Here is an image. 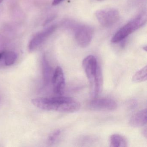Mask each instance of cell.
<instances>
[{
  "label": "cell",
  "mask_w": 147,
  "mask_h": 147,
  "mask_svg": "<svg viewBox=\"0 0 147 147\" xmlns=\"http://www.w3.org/2000/svg\"><path fill=\"white\" fill-rule=\"evenodd\" d=\"M31 101L35 106L42 110L66 113L76 112L81 107L80 104L74 99L61 96L36 98Z\"/></svg>",
  "instance_id": "obj_1"
},
{
  "label": "cell",
  "mask_w": 147,
  "mask_h": 147,
  "mask_svg": "<svg viewBox=\"0 0 147 147\" xmlns=\"http://www.w3.org/2000/svg\"><path fill=\"white\" fill-rule=\"evenodd\" d=\"M146 22V17L142 14L128 22L117 31L111 38V42L118 43L123 40L133 32L142 27Z\"/></svg>",
  "instance_id": "obj_2"
},
{
  "label": "cell",
  "mask_w": 147,
  "mask_h": 147,
  "mask_svg": "<svg viewBox=\"0 0 147 147\" xmlns=\"http://www.w3.org/2000/svg\"><path fill=\"white\" fill-rule=\"evenodd\" d=\"M99 23L105 27H109L117 23L119 19V13L115 8L98 10L95 13Z\"/></svg>",
  "instance_id": "obj_3"
},
{
  "label": "cell",
  "mask_w": 147,
  "mask_h": 147,
  "mask_svg": "<svg viewBox=\"0 0 147 147\" xmlns=\"http://www.w3.org/2000/svg\"><path fill=\"white\" fill-rule=\"evenodd\" d=\"M82 66L92 87L96 80L100 68L96 57L92 55L88 56L83 60Z\"/></svg>",
  "instance_id": "obj_4"
},
{
  "label": "cell",
  "mask_w": 147,
  "mask_h": 147,
  "mask_svg": "<svg viewBox=\"0 0 147 147\" xmlns=\"http://www.w3.org/2000/svg\"><path fill=\"white\" fill-rule=\"evenodd\" d=\"M93 33V30L90 26L86 25L80 26L75 32L76 42L81 48L88 47L92 41Z\"/></svg>",
  "instance_id": "obj_5"
},
{
  "label": "cell",
  "mask_w": 147,
  "mask_h": 147,
  "mask_svg": "<svg viewBox=\"0 0 147 147\" xmlns=\"http://www.w3.org/2000/svg\"><path fill=\"white\" fill-rule=\"evenodd\" d=\"M89 106L91 109L94 111H109L116 110L117 105L112 99L102 98L94 99L90 102Z\"/></svg>",
  "instance_id": "obj_6"
},
{
  "label": "cell",
  "mask_w": 147,
  "mask_h": 147,
  "mask_svg": "<svg viewBox=\"0 0 147 147\" xmlns=\"http://www.w3.org/2000/svg\"><path fill=\"white\" fill-rule=\"evenodd\" d=\"M56 29V26H51L35 35L29 43L28 47L29 51L32 52L38 48L51 34L55 32Z\"/></svg>",
  "instance_id": "obj_7"
},
{
  "label": "cell",
  "mask_w": 147,
  "mask_h": 147,
  "mask_svg": "<svg viewBox=\"0 0 147 147\" xmlns=\"http://www.w3.org/2000/svg\"><path fill=\"white\" fill-rule=\"evenodd\" d=\"M51 82L54 92L58 95H61L65 88V80L63 70L61 67H57L54 71Z\"/></svg>",
  "instance_id": "obj_8"
},
{
  "label": "cell",
  "mask_w": 147,
  "mask_h": 147,
  "mask_svg": "<svg viewBox=\"0 0 147 147\" xmlns=\"http://www.w3.org/2000/svg\"><path fill=\"white\" fill-rule=\"evenodd\" d=\"M147 123V109L141 110L135 113L130 119V126L138 127L144 126Z\"/></svg>",
  "instance_id": "obj_9"
},
{
  "label": "cell",
  "mask_w": 147,
  "mask_h": 147,
  "mask_svg": "<svg viewBox=\"0 0 147 147\" xmlns=\"http://www.w3.org/2000/svg\"><path fill=\"white\" fill-rule=\"evenodd\" d=\"M42 67L44 80L45 84H48L51 82L54 72L50 65L46 56L44 55L42 58Z\"/></svg>",
  "instance_id": "obj_10"
},
{
  "label": "cell",
  "mask_w": 147,
  "mask_h": 147,
  "mask_svg": "<svg viewBox=\"0 0 147 147\" xmlns=\"http://www.w3.org/2000/svg\"><path fill=\"white\" fill-rule=\"evenodd\" d=\"M110 146L111 147H127V141L125 138L119 134H113L110 137Z\"/></svg>",
  "instance_id": "obj_11"
},
{
  "label": "cell",
  "mask_w": 147,
  "mask_h": 147,
  "mask_svg": "<svg viewBox=\"0 0 147 147\" xmlns=\"http://www.w3.org/2000/svg\"><path fill=\"white\" fill-rule=\"evenodd\" d=\"M147 79V67L145 66L134 74L132 77V81L135 83H138L145 81Z\"/></svg>",
  "instance_id": "obj_12"
},
{
  "label": "cell",
  "mask_w": 147,
  "mask_h": 147,
  "mask_svg": "<svg viewBox=\"0 0 147 147\" xmlns=\"http://www.w3.org/2000/svg\"><path fill=\"white\" fill-rule=\"evenodd\" d=\"M17 59V54L13 51H4L3 60L6 66H10L13 65Z\"/></svg>",
  "instance_id": "obj_13"
},
{
  "label": "cell",
  "mask_w": 147,
  "mask_h": 147,
  "mask_svg": "<svg viewBox=\"0 0 147 147\" xmlns=\"http://www.w3.org/2000/svg\"><path fill=\"white\" fill-rule=\"evenodd\" d=\"M61 134V131L60 130L58 129L55 131H54L51 133L48 138V142L49 144H55L58 140L59 136Z\"/></svg>",
  "instance_id": "obj_14"
},
{
  "label": "cell",
  "mask_w": 147,
  "mask_h": 147,
  "mask_svg": "<svg viewBox=\"0 0 147 147\" xmlns=\"http://www.w3.org/2000/svg\"><path fill=\"white\" fill-rule=\"evenodd\" d=\"M55 18V16H52V17H51L50 18H48L46 21L45 22L44 24V26L46 25V24H48L49 23H50L51 21H52Z\"/></svg>",
  "instance_id": "obj_15"
},
{
  "label": "cell",
  "mask_w": 147,
  "mask_h": 147,
  "mask_svg": "<svg viewBox=\"0 0 147 147\" xmlns=\"http://www.w3.org/2000/svg\"><path fill=\"white\" fill-rule=\"evenodd\" d=\"M63 0H54L52 2V5L56 6L59 5L61 2H62Z\"/></svg>",
  "instance_id": "obj_16"
},
{
  "label": "cell",
  "mask_w": 147,
  "mask_h": 147,
  "mask_svg": "<svg viewBox=\"0 0 147 147\" xmlns=\"http://www.w3.org/2000/svg\"><path fill=\"white\" fill-rule=\"evenodd\" d=\"M4 51L0 52V62L1 60H3V56H4Z\"/></svg>",
  "instance_id": "obj_17"
},
{
  "label": "cell",
  "mask_w": 147,
  "mask_h": 147,
  "mask_svg": "<svg viewBox=\"0 0 147 147\" xmlns=\"http://www.w3.org/2000/svg\"><path fill=\"white\" fill-rule=\"evenodd\" d=\"M143 133L144 136L146 138V137H147V129H146V128H145V129H144Z\"/></svg>",
  "instance_id": "obj_18"
},
{
  "label": "cell",
  "mask_w": 147,
  "mask_h": 147,
  "mask_svg": "<svg viewBox=\"0 0 147 147\" xmlns=\"http://www.w3.org/2000/svg\"><path fill=\"white\" fill-rule=\"evenodd\" d=\"M3 1V0H0V4H1L2 3V1Z\"/></svg>",
  "instance_id": "obj_19"
},
{
  "label": "cell",
  "mask_w": 147,
  "mask_h": 147,
  "mask_svg": "<svg viewBox=\"0 0 147 147\" xmlns=\"http://www.w3.org/2000/svg\"><path fill=\"white\" fill-rule=\"evenodd\" d=\"M98 1H101V0H98Z\"/></svg>",
  "instance_id": "obj_20"
}]
</instances>
